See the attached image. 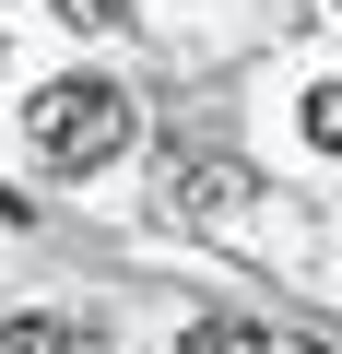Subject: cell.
Listing matches in <instances>:
<instances>
[{
	"label": "cell",
	"mask_w": 342,
	"mask_h": 354,
	"mask_svg": "<svg viewBox=\"0 0 342 354\" xmlns=\"http://www.w3.org/2000/svg\"><path fill=\"white\" fill-rule=\"evenodd\" d=\"M307 142L342 153V83H307Z\"/></svg>",
	"instance_id": "obj_5"
},
{
	"label": "cell",
	"mask_w": 342,
	"mask_h": 354,
	"mask_svg": "<svg viewBox=\"0 0 342 354\" xmlns=\"http://www.w3.org/2000/svg\"><path fill=\"white\" fill-rule=\"evenodd\" d=\"M178 354H272V342H260V330H248V319H201V330H189V342H178Z\"/></svg>",
	"instance_id": "obj_4"
},
{
	"label": "cell",
	"mask_w": 342,
	"mask_h": 354,
	"mask_svg": "<svg viewBox=\"0 0 342 354\" xmlns=\"http://www.w3.org/2000/svg\"><path fill=\"white\" fill-rule=\"evenodd\" d=\"M0 354H71V330L48 307H24V319H0Z\"/></svg>",
	"instance_id": "obj_3"
},
{
	"label": "cell",
	"mask_w": 342,
	"mask_h": 354,
	"mask_svg": "<svg viewBox=\"0 0 342 354\" xmlns=\"http://www.w3.org/2000/svg\"><path fill=\"white\" fill-rule=\"evenodd\" d=\"M59 24H83V36H106V24H130V0H48Z\"/></svg>",
	"instance_id": "obj_6"
},
{
	"label": "cell",
	"mask_w": 342,
	"mask_h": 354,
	"mask_svg": "<svg viewBox=\"0 0 342 354\" xmlns=\"http://www.w3.org/2000/svg\"><path fill=\"white\" fill-rule=\"evenodd\" d=\"M24 142H36L48 177H95V165L130 142V95L95 83V71H71V83H48V95L24 106Z\"/></svg>",
	"instance_id": "obj_1"
},
{
	"label": "cell",
	"mask_w": 342,
	"mask_h": 354,
	"mask_svg": "<svg viewBox=\"0 0 342 354\" xmlns=\"http://www.w3.org/2000/svg\"><path fill=\"white\" fill-rule=\"evenodd\" d=\"M236 201H260L248 165H189V177H178V213H201V225H225Z\"/></svg>",
	"instance_id": "obj_2"
},
{
	"label": "cell",
	"mask_w": 342,
	"mask_h": 354,
	"mask_svg": "<svg viewBox=\"0 0 342 354\" xmlns=\"http://www.w3.org/2000/svg\"><path fill=\"white\" fill-rule=\"evenodd\" d=\"M330 12H342V0H330Z\"/></svg>",
	"instance_id": "obj_7"
}]
</instances>
